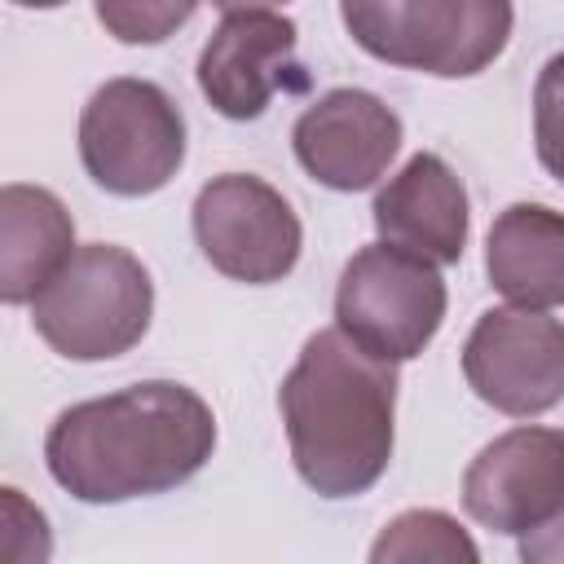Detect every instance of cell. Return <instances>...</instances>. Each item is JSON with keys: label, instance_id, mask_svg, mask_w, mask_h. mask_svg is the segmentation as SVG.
Listing matches in <instances>:
<instances>
[{"label": "cell", "instance_id": "cell-1", "mask_svg": "<svg viewBox=\"0 0 564 564\" xmlns=\"http://www.w3.org/2000/svg\"><path fill=\"white\" fill-rule=\"evenodd\" d=\"M212 449V405L185 383L145 379L62 410L44 436V467L70 498L106 507L185 485Z\"/></svg>", "mask_w": 564, "mask_h": 564}, {"label": "cell", "instance_id": "cell-2", "mask_svg": "<svg viewBox=\"0 0 564 564\" xmlns=\"http://www.w3.org/2000/svg\"><path fill=\"white\" fill-rule=\"evenodd\" d=\"M397 366L361 352L339 326L304 339L278 388V410L300 480L322 498H357L392 463Z\"/></svg>", "mask_w": 564, "mask_h": 564}, {"label": "cell", "instance_id": "cell-3", "mask_svg": "<svg viewBox=\"0 0 564 564\" xmlns=\"http://www.w3.org/2000/svg\"><path fill=\"white\" fill-rule=\"evenodd\" d=\"M150 317V269L115 242H84L70 264L31 300L35 335L66 361L123 357L145 339Z\"/></svg>", "mask_w": 564, "mask_h": 564}, {"label": "cell", "instance_id": "cell-4", "mask_svg": "<svg viewBox=\"0 0 564 564\" xmlns=\"http://www.w3.org/2000/svg\"><path fill=\"white\" fill-rule=\"evenodd\" d=\"M339 18L352 44L388 66L467 79L502 57L516 9L507 0H344Z\"/></svg>", "mask_w": 564, "mask_h": 564}, {"label": "cell", "instance_id": "cell-5", "mask_svg": "<svg viewBox=\"0 0 564 564\" xmlns=\"http://www.w3.org/2000/svg\"><path fill=\"white\" fill-rule=\"evenodd\" d=\"M79 163L106 194H159L185 163L181 106L154 79H106L79 115Z\"/></svg>", "mask_w": 564, "mask_h": 564}, {"label": "cell", "instance_id": "cell-6", "mask_svg": "<svg viewBox=\"0 0 564 564\" xmlns=\"http://www.w3.org/2000/svg\"><path fill=\"white\" fill-rule=\"evenodd\" d=\"M445 278L436 264L388 247L370 242L361 247L335 286V326L370 357L379 361H410L419 357L441 322H445Z\"/></svg>", "mask_w": 564, "mask_h": 564}, {"label": "cell", "instance_id": "cell-7", "mask_svg": "<svg viewBox=\"0 0 564 564\" xmlns=\"http://www.w3.org/2000/svg\"><path fill=\"white\" fill-rule=\"evenodd\" d=\"M194 238L207 264L234 282H282L304 251V229L291 203L251 172L212 176L194 198Z\"/></svg>", "mask_w": 564, "mask_h": 564}, {"label": "cell", "instance_id": "cell-8", "mask_svg": "<svg viewBox=\"0 0 564 564\" xmlns=\"http://www.w3.org/2000/svg\"><path fill=\"white\" fill-rule=\"evenodd\" d=\"M467 388L511 419L546 414L564 401V322L529 308H489L463 344Z\"/></svg>", "mask_w": 564, "mask_h": 564}, {"label": "cell", "instance_id": "cell-9", "mask_svg": "<svg viewBox=\"0 0 564 564\" xmlns=\"http://www.w3.org/2000/svg\"><path fill=\"white\" fill-rule=\"evenodd\" d=\"M295 44V22L282 9H220V22L198 53V93L225 119H260L278 93H300L308 84Z\"/></svg>", "mask_w": 564, "mask_h": 564}, {"label": "cell", "instance_id": "cell-10", "mask_svg": "<svg viewBox=\"0 0 564 564\" xmlns=\"http://www.w3.org/2000/svg\"><path fill=\"white\" fill-rule=\"evenodd\" d=\"M463 507L494 533H529L564 507V427H511L463 471Z\"/></svg>", "mask_w": 564, "mask_h": 564}, {"label": "cell", "instance_id": "cell-11", "mask_svg": "<svg viewBox=\"0 0 564 564\" xmlns=\"http://www.w3.org/2000/svg\"><path fill=\"white\" fill-rule=\"evenodd\" d=\"M300 167L339 194L370 189L401 150V115L366 88H330L291 128Z\"/></svg>", "mask_w": 564, "mask_h": 564}, {"label": "cell", "instance_id": "cell-12", "mask_svg": "<svg viewBox=\"0 0 564 564\" xmlns=\"http://www.w3.org/2000/svg\"><path fill=\"white\" fill-rule=\"evenodd\" d=\"M370 216H375L379 242L388 247H401L427 264L463 260L467 229H471L467 189L454 176V167L432 150H419L414 159H405L397 176H388V185L375 194Z\"/></svg>", "mask_w": 564, "mask_h": 564}, {"label": "cell", "instance_id": "cell-13", "mask_svg": "<svg viewBox=\"0 0 564 564\" xmlns=\"http://www.w3.org/2000/svg\"><path fill=\"white\" fill-rule=\"evenodd\" d=\"M485 273L516 308L546 313L564 304V212L546 203H511L485 238Z\"/></svg>", "mask_w": 564, "mask_h": 564}, {"label": "cell", "instance_id": "cell-14", "mask_svg": "<svg viewBox=\"0 0 564 564\" xmlns=\"http://www.w3.org/2000/svg\"><path fill=\"white\" fill-rule=\"evenodd\" d=\"M75 220L44 185L0 189V300L31 304L75 256Z\"/></svg>", "mask_w": 564, "mask_h": 564}, {"label": "cell", "instance_id": "cell-15", "mask_svg": "<svg viewBox=\"0 0 564 564\" xmlns=\"http://www.w3.org/2000/svg\"><path fill=\"white\" fill-rule=\"evenodd\" d=\"M366 564H480V551L449 511L410 507L375 533Z\"/></svg>", "mask_w": 564, "mask_h": 564}, {"label": "cell", "instance_id": "cell-16", "mask_svg": "<svg viewBox=\"0 0 564 564\" xmlns=\"http://www.w3.org/2000/svg\"><path fill=\"white\" fill-rule=\"evenodd\" d=\"M533 150L538 163L564 185V53L546 57L533 84Z\"/></svg>", "mask_w": 564, "mask_h": 564}, {"label": "cell", "instance_id": "cell-17", "mask_svg": "<svg viewBox=\"0 0 564 564\" xmlns=\"http://www.w3.org/2000/svg\"><path fill=\"white\" fill-rule=\"evenodd\" d=\"M189 18L194 4H97V22L119 44H159Z\"/></svg>", "mask_w": 564, "mask_h": 564}, {"label": "cell", "instance_id": "cell-18", "mask_svg": "<svg viewBox=\"0 0 564 564\" xmlns=\"http://www.w3.org/2000/svg\"><path fill=\"white\" fill-rule=\"evenodd\" d=\"M0 511H4V564H48L53 533L48 520L35 502L22 498V489H0Z\"/></svg>", "mask_w": 564, "mask_h": 564}, {"label": "cell", "instance_id": "cell-19", "mask_svg": "<svg viewBox=\"0 0 564 564\" xmlns=\"http://www.w3.org/2000/svg\"><path fill=\"white\" fill-rule=\"evenodd\" d=\"M520 564H564V507L520 533Z\"/></svg>", "mask_w": 564, "mask_h": 564}]
</instances>
